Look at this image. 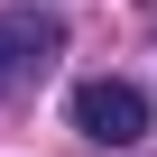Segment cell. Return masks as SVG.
Masks as SVG:
<instances>
[{
  "instance_id": "6da1fadb",
  "label": "cell",
  "mask_w": 157,
  "mask_h": 157,
  "mask_svg": "<svg viewBox=\"0 0 157 157\" xmlns=\"http://www.w3.org/2000/svg\"><path fill=\"white\" fill-rule=\"evenodd\" d=\"M56 56H65V10H46V0L0 10V102H10V93H28Z\"/></svg>"
},
{
  "instance_id": "7a4b0ae2",
  "label": "cell",
  "mask_w": 157,
  "mask_h": 157,
  "mask_svg": "<svg viewBox=\"0 0 157 157\" xmlns=\"http://www.w3.org/2000/svg\"><path fill=\"white\" fill-rule=\"evenodd\" d=\"M65 120L83 129L93 148H139V139H148V93L120 83V74H93V83H74Z\"/></svg>"
}]
</instances>
